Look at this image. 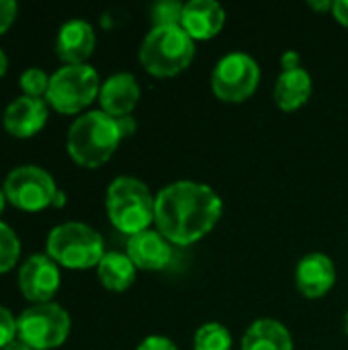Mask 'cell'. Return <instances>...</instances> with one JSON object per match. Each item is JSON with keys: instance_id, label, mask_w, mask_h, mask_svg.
Wrapping results in <instances>:
<instances>
[{"instance_id": "1", "label": "cell", "mask_w": 348, "mask_h": 350, "mask_svg": "<svg viewBox=\"0 0 348 350\" xmlns=\"http://www.w3.org/2000/svg\"><path fill=\"white\" fill-rule=\"evenodd\" d=\"M224 215L219 193L199 180H174L156 193L154 226L172 246H191L215 230Z\"/></svg>"}, {"instance_id": "2", "label": "cell", "mask_w": 348, "mask_h": 350, "mask_svg": "<svg viewBox=\"0 0 348 350\" xmlns=\"http://www.w3.org/2000/svg\"><path fill=\"white\" fill-rule=\"evenodd\" d=\"M121 142L123 137L117 127V119L101 109H94L72 121L66 135V150L74 164L92 170L107 164L115 156Z\"/></svg>"}, {"instance_id": "3", "label": "cell", "mask_w": 348, "mask_h": 350, "mask_svg": "<svg viewBox=\"0 0 348 350\" xmlns=\"http://www.w3.org/2000/svg\"><path fill=\"white\" fill-rule=\"evenodd\" d=\"M105 207L111 226L131 238L154 224L156 195L142 178L121 174L107 187Z\"/></svg>"}, {"instance_id": "4", "label": "cell", "mask_w": 348, "mask_h": 350, "mask_svg": "<svg viewBox=\"0 0 348 350\" xmlns=\"http://www.w3.org/2000/svg\"><path fill=\"white\" fill-rule=\"evenodd\" d=\"M195 41L180 25L152 27L139 45V64L156 78H172L195 59Z\"/></svg>"}, {"instance_id": "5", "label": "cell", "mask_w": 348, "mask_h": 350, "mask_svg": "<svg viewBox=\"0 0 348 350\" xmlns=\"http://www.w3.org/2000/svg\"><path fill=\"white\" fill-rule=\"evenodd\" d=\"M45 254L59 269L88 271L98 267L107 250L103 236L92 226L84 221H64L47 234Z\"/></svg>"}, {"instance_id": "6", "label": "cell", "mask_w": 348, "mask_h": 350, "mask_svg": "<svg viewBox=\"0 0 348 350\" xmlns=\"http://www.w3.org/2000/svg\"><path fill=\"white\" fill-rule=\"evenodd\" d=\"M98 72L90 64L62 66L49 78V88L45 94L47 105L62 115H82L101 92Z\"/></svg>"}, {"instance_id": "7", "label": "cell", "mask_w": 348, "mask_h": 350, "mask_svg": "<svg viewBox=\"0 0 348 350\" xmlns=\"http://www.w3.org/2000/svg\"><path fill=\"white\" fill-rule=\"evenodd\" d=\"M72 330L70 314L55 301L33 304L16 316V332L33 350L59 349Z\"/></svg>"}, {"instance_id": "8", "label": "cell", "mask_w": 348, "mask_h": 350, "mask_svg": "<svg viewBox=\"0 0 348 350\" xmlns=\"http://www.w3.org/2000/svg\"><path fill=\"white\" fill-rule=\"evenodd\" d=\"M260 84V66L246 51H230L217 59L211 72V92L222 103L240 105Z\"/></svg>"}, {"instance_id": "9", "label": "cell", "mask_w": 348, "mask_h": 350, "mask_svg": "<svg viewBox=\"0 0 348 350\" xmlns=\"http://www.w3.org/2000/svg\"><path fill=\"white\" fill-rule=\"evenodd\" d=\"M2 189L6 201L25 213H37L51 207L59 191L55 178L45 168L35 164H21L12 168L4 176Z\"/></svg>"}, {"instance_id": "10", "label": "cell", "mask_w": 348, "mask_h": 350, "mask_svg": "<svg viewBox=\"0 0 348 350\" xmlns=\"http://www.w3.org/2000/svg\"><path fill=\"white\" fill-rule=\"evenodd\" d=\"M16 283H18L21 295L31 306L49 304L59 291L62 273H59V267L45 252H37V254L27 256L21 262Z\"/></svg>"}, {"instance_id": "11", "label": "cell", "mask_w": 348, "mask_h": 350, "mask_svg": "<svg viewBox=\"0 0 348 350\" xmlns=\"http://www.w3.org/2000/svg\"><path fill=\"white\" fill-rule=\"evenodd\" d=\"M49 119V105L45 98H33V96H16L4 107L2 113V127L8 135L16 139H29L35 137Z\"/></svg>"}, {"instance_id": "12", "label": "cell", "mask_w": 348, "mask_h": 350, "mask_svg": "<svg viewBox=\"0 0 348 350\" xmlns=\"http://www.w3.org/2000/svg\"><path fill=\"white\" fill-rule=\"evenodd\" d=\"M336 285L334 260L324 252L306 254L295 267V287L308 299L326 297Z\"/></svg>"}, {"instance_id": "13", "label": "cell", "mask_w": 348, "mask_h": 350, "mask_svg": "<svg viewBox=\"0 0 348 350\" xmlns=\"http://www.w3.org/2000/svg\"><path fill=\"white\" fill-rule=\"evenodd\" d=\"M96 47L94 27L84 18L66 21L55 37V55L64 62V66H80L88 64L90 55Z\"/></svg>"}, {"instance_id": "14", "label": "cell", "mask_w": 348, "mask_h": 350, "mask_svg": "<svg viewBox=\"0 0 348 350\" xmlns=\"http://www.w3.org/2000/svg\"><path fill=\"white\" fill-rule=\"evenodd\" d=\"M139 98H142V88H139L137 78L131 72L111 74L101 84V92H98L101 111L111 115L113 119L131 115Z\"/></svg>"}, {"instance_id": "15", "label": "cell", "mask_w": 348, "mask_h": 350, "mask_svg": "<svg viewBox=\"0 0 348 350\" xmlns=\"http://www.w3.org/2000/svg\"><path fill=\"white\" fill-rule=\"evenodd\" d=\"M125 254L137 271H164L172 260V244L158 230H144L127 238Z\"/></svg>"}, {"instance_id": "16", "label": "cell", "mask_w": 348, "mask_h": 350, "mask_svg": "<svg viewBox=\"0 0 348 350\" xmlns=\"http://www.w3.org/2000/svg\"><path fill=\"white\" fill-rule=\"evenodd\" d=\"M226 25V10L215 0H189L183 8L180 27L197 41H209L222 33Z\"/></svg>"}, {"instance_id": "17", "label": "cell", "mask_w": 348, "mask_h": 350, "mask_svg": "<svg viewBox=\"0 0 348 350\" xmlns=\"http://www.w3.org/2000/svg\"><path fill=\"white\" fill-rule=\"evenodd\" d=\"M312 92H314V80L306 68L281 70L273 86V100L281 111L291 113L308 105Z\"/></svg>"}, {"instance_id": "18", "label": "cell", "mask_w": 348, "mask_h": 350, "mask_svg": "<svg viewBox=\"0 0 348 350\" xmlns=\"http://www.w3.org/2000/svg\"><path fill=\"white\" fill-rule=\"evenodd\" d=\"M240 350H293V336L283 322L260 318L242 334Z\"/></svg>"}, {"instance_id": "19", "label": "cell", "mask_w": 348, "mask_h": 350, "mask_svg": "<svg viewBox=\"0 0 348 350\" xmlns=\"http://www.w3.org/2000/svg\"><path fill=\"white\" fill-rule=\"evenodd\" d=\"M96 277H98V283L107 291L123 293L135 283L137 269L125 252L111 250L101 258L96 267Z\"/></svg>"}, {"instance_id": "20", "label": "cell", "mask_w": 348, "mask_h": 350, "mask_svg": "<svg viewBox=\"0 0 348 350\" xmlns=\"http://www.w3.org/2000/svg\"><path fill=\"white\" fill-rule=\"evenodd\" d=\"M234 336L222 322H205L193 334V350H232Z\"/></svg>"}, {"instance_id": "21", "label": "cell", "mask_w": 348, "mask_h": 350, "mask_svg": "<svg viewBox=\"0 0 348 350\" xmlns=\"http://www.w3.org/2000/svg\"><path fill=\"white\" fill-rule=\"evenodd\" d=\"M21 260V240L16 232L0 219V275L8 273Z\"/></svg>"}, {"instance_id": "22", "label": "cell", "mask_w": 348, "mask_h": 350, "mask_svg": "<svg viewBox=\"0 0 348 350\" xmlns=\"http://www.w3.org/2000/svg\"><path fill=\"white\" fill-rule=\"evenodd\" d=\"M49 74L43 72L41 68H27L21 72L18 78V86L23 90L25 96H33V98H45L47 88H49Z\"/></svg>"}, {"instance_id": "23", "label": "cell", "mask_w": 348, "mask_h": 350, "mask_svg": "<svg viewBox=\"0 0 348 350\" xmlns=\"http://www.w3.org/2000/svg\"><path fill=\"white\" fill-rule=\"evenodd\" d=\"M185 4L178 0H160L150 8L152 27H166V25H180Z\"/></svg>"}, {"instance_id": "24", "label": "cell", "mask_w": 348, "mask_h": 350, "mask_svg": "<svg viewBox=\"0 0 348 350\" xmlns=\"http://www.w3.org/2000/svg\"><path fill=\"white\" fill-rule=\"evenodd\" d=\"M16 336H18V332H16V318L12 316V312L8 308H4L0 304V349L10 345Z\"/></svg>"}, {"instance_id": "25", "label": "cell", "mask_w": 348, "mask_h": 350, "mask_svg": "<svg viewBox=\"0 0 348 350\" xmlns=\"http://www.w3.org/2000/svg\"><path fill=\"white\" fill-rule=\"evenodd\" d=\"M18 16V4L14 0H0V35H4Z\"/></svg>"}, {"instance_id": "26", "label": "cell", "mask_w": 348, "mask_h": 350, "mask_svg": "<svg viewBox=\"0 0 348 350\" xmlns=\"http://www.w3.org/2000/svg\"><path fill=\"white\" fill-rule=\"evenodd\" d=\"M135 350H178V347L174 345V340H170L166 336L152 334V336H146Z\"/></svg>"}, {"instance_id": "27", "label": "cell", "mask_w": 348, "mask_h": 350, "mask_svg": "<svg viewBox=\"0 0 348 350\" xmlns=\"http://www.w3.org/2000/svg\"><path fill=\"white\" fill-rule=\"evenodd\" d=\"M117 127H119V131H121V137L125 139V137H131V135L135 133L137 123H135L133 115H127V117H119V119H117Z\"/></svg>"}, {"instance_id": "28", "label": "cell", "mask_w": 348, "mask_h": 350, "mask_svg": "<svg viewBox=\"0 0 348 350\" xmlns=\"http://www.w3.org/2000/svg\"><path fill=\"white\" fill-rule=\"evenodd\" d=\"M281 68L283 70H295V68H302V55L293 49H287L283 55H281Z\"/></svg>"}, {"instance_id": "29", "label": "cell", "mask_w": 348, "mask_h": 350, "mask_svg": "<svg viewBox=\"0 0 348 350\" xmlns=\"http://www.w3.org/2000/svg\"><path fill=\"white\" fill-rule=\"evenodd\" d=\"M334 18L348 29V0H334V8H332Z\"/></svg>"}, {"instance_id": "30", "label": "cell", "mask_w": 348, "mask_h": 350, "mask_svg": "<svg viewBox=\"0 0 348 350\" xmlns=\"http://www.w3.org/2000/svg\"><path fill=\"white\" fill-rule=\"evenodd\" d=\"M308 6L318 12H332L334 0H308Z\"/></svg>"}, {"instance_id": "31", "label": "cell", "mask_w": 348, "mask_h": 350, "mask_svg": "<svg viewBox=\"0 0 348 350\" xmlns=\"http://www.w3.org/2000/svg\"><path fill=\"white\" fill-rule=\"evenodd\" d=\"M0 350H33V349H31L29 345H25V342H23L21 338H14V340H12L10 345H6L4 349H0Z\"/></svg>"}, {"instance_id": "32", "label": "cell", "mask_w": 348, "mask_h": 350, "mask_svg": "<svg viewBox=\"0 0 348 350\" xmlns=\"http://www.w3.org/2000/svg\"><path fill=\"white\" fill-rule=\"evenodd\" d=\"M6 70H8V55H6L4 49L0 47V78L6 74Z\"/></svg>"}, {"instance_id": "33", "label": "cell", "mask_w": 348, "mask_h": 350, "mask_svg": "<svg viewBox=\"0 0 348 350\" xmlns=\"http://www.w3.org/2000/svg\"><path fill=\"white\" fill-rule=\"evenodd\" d=\"M64 205H66V193H64V191H57V195H55L51 207H64Z\"/></svg>"}, {"instance_id": "34", "label": "cell", "mask_w": 348, "mask_h": 350, "mask_svg": "<svg viewBox=\"0 0 348 350\" xmlns=\"http://www.w3.org/2000/svg\"><path fill=\"white\" fill-rule=\"evenodd\" d=\"M6 195H4V189H2V185H0V215L4 213V209H6Z\"/></svg>"}, {"instance_id": "35", "label": "cell", "mask_w": 348, "mask_h": 350, "mask_svg": "<svg viewBox=\"0 0 348 350\" xmlns=\"http://www.w3.org/2000/svg\"><path fill=\"white\" fill-rule=\"evenodd\" d=\"M345 334L348 336V312L345 314Z\"/></svg>"}]
</instances>
